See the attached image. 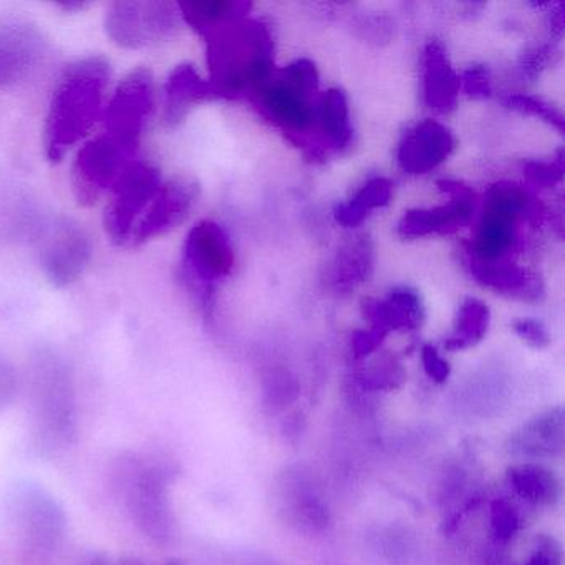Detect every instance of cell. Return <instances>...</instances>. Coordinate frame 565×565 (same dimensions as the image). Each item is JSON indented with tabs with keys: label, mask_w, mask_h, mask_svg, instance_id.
Wrapping results in <instances>:
<instances>
[{
	"label": "cell",
	"mask_w": 565,
	"mask_h": 565,
	"mask_svg": "<svg viewBox=\"0 0 565 565\" xmlns=\"http://www.w3.org/2000/svg\"><path fill=\"white\" fill-rule=\"evenodd\" d=\"M163 177L160 170L147 161L131 160L118 177L108 194L104 224L111 243L128 246L135 224L143 216L160 188Z\"/></svg>",
	"instance_id": "obj_8"
},
{
	"label": "cell",
	"mask_w": 565,
	"mask_h": 565,
	"mask_svg": "<svg viewBox=\"0 0 565 565\" xmlns=\"http://www.w3.org/2000/svg\"><path fill=\"white\" fill-rule=\"evenodd\" d=\"M32 441L41 455H54L77 436V393L71 366L52 350L32 356Z\"/></svg>",
	"instance_id": "obj_3"
},
{
	"label": "cell",
	"mask_w": 565,
	"mask_h": 565,
	"mask_svg": "<svg viewBox=\"0 0 565 565\" xmlns=\"http://www.w3.org/2000/svg\"><path fill=\"white\" fill-rule=\"evenodd\" d=\"M425 65V102L433 110L448 114L455 110L458 104L459 81L456 72L449 64L445 49L438 42H429L423 55Z\"/></svg>",
	"instance_id": "obj_20"
},
{
	"label": "cell",
	"mask_w": 565,
	"mask_h": 565,
	"mask_svg": "<svg viewBox=\"0 0 565 565\" xmlns=\"http://www.w3.org/2000/svg\"><path fill=\"white\" fill-rule=\"evenodd\" d=\"M422 359L423 366H425L426 373H428L429 379L435 380V382L441 383L445 382L449 376V365L448 362L439 356L438 350L431 345H425L422 350Z\"/></svg>",
	"instance_id": "obj_36"
},
{
	"label": "cell",
	"mask_w": 565,
	"mask_h": 565,
	"mask_svg": "<svg viewBox=\"0 0 565 565\" xmlns=\"http://www.w3.org/2000/svg\"><path fill=\"white\" fill-rule=\"evenodd\" d=\"M455 150V137L445 125L425 120L406 134L398 148L399 168L409 174L435 170Z\"/></svg>",
	"instance_id": "obj_16"
},
{
	"label": "cell",
	"mask_w": 565,
	"mask_h": 565,
	"mask_svg": "<svg viewBox=\"0 0 565 565\" xmlns=\"http://www.w3.org/2000/svg\"><path fill=\"white\" fill-rule=\"evenodd\" d=\"M47 51V41L29 22H0V90L28 81Z\"/></svg>",
	"instance_id": "obj_13"
},
{
	"label": "cell",
	"mask_w": 565,
	"mask_h": 565,
	"mask_svg": "<svg viewBox=\"0 0 565 565\" xmlns=\"http://www.w3.org/2000/svg\"><path fill=\"white\" fill-rule=\"evenodd\" d=\"M390 198H392V183L386 178H375L366 183L350 203L340 204L337 207V223L345 227L359 226L370 211L386 206Z\"/></svg>",
	"instance_id": "obj_24"
},
{
	"label": "cell",
	"mask_w": 565,
	"mask_h": 565,
	"mask_svg": "<svg viewBox=\"0 0 565 565\" xmlns=\"http://www.w3.org/2000/svg\"><path fill=\"white\" fill-rule=\"evenodd\" d=\"M527 211H531L527 193L518 184L498 183L489 188L476 243L469 253L486 263L508 259L509 250L514 247L519 217Z\"/></svg>",
	"instance_id": "obj_10"
},
{
	"label": "cell",
	"mask_w": 565,
	"mask_h": 565,
	"mask_svg": "<svg viewBox=\"0 0 565 565\" xmlns=\"http://www.w3.org/2000/svg\"><path fill=\"white\" fill-rule=\"evenodd\" d=\"M514 330L524 342L535 347V349H542V347L548 345V342H551L547 330L537 320H519V322L514 323Z\"/></svg>",
	"instance_id": "obj_35"
},
{
	"label": "cell",
	"mask_w": 565,
	"mask_h": 565,
	"mask_svg": "<svg viewBox=\"0 0 565 565\" xmlns=\"http://www.w3.org/2000/svg\"><path fill=\"white\" fill-rule=\"evenodd\" d=\"M92 256L94 244L85 227L74 221H62L42 247L41 266L52 286L65 289L84 276Z\"/></svg>",
	"instance_id": "obj_12"
},
{
	"label": "cell",
	"mask_w": 565,
	"mask_h": 565,
	"mask_svg": "<svg viewBox=\"0 0 565 565\" xmlns=\"http://www.w3.org/2000/svg\"><path fill=\"white\" fill-rule=\"evenodd\" d=\"M173 466L148 455L121 456L114 469V484L121 504L138 531L153 544L170 541L173 514L170 484Z\"/></svg>",
	"instance_id": "obj_4"
},
{
	"label": "cell",
	"mask_w": 565,
	"mask_h": 565,
	"mask_svg": "<svg viewBox=\"0 0 565 565\" xmlns=\"http://www.w3.org/2000/svg\"><path fill=\"white\" fill-rule=\"evenodd\" d=\"M61 8L67 12H78L87 9L88 4H85V2H65V4H61Z\"/></svg>",
	"instance_id": "obj_40"
},
{
	"label": "cell",
	"mask_w": 565,
	"mask_h": 565,
	"mask_svg": "<svg viewBox=\"0 0 565 565\" xmlns=\"http://www.w3.org/2000/svg\"><path fill=\"white\" fill-rule=\"evenodd\" d=\"M508 105L512 110L541 117L542 120L548 121L558 130H564V117H562L561 111L555 110L552 105L537 100V98L527 97V95H512V97L508 98Z\"/></svg>",
	"instance_id": "obj_30"
},
{
	"label": "cell",
	"mask_w": 565,
	"mask_h": 565,
	"mask_svg": "<svg viewBox=\"0 0 565 565\" xmlns=\"http://www.w3.org/2000/svg\"><path fill=\"white\" fill-rule=\"evenodd\" d=\"M19 375L15 366L0 353V412L8 409L18 398Z\"/></svg>",
	"instance_id": "obj_31"
},
{
	"label": "cell",
	"mask_w": 565,
	"mask_h": 565,
	"mask_svg": "<svg viewBox=\"0 0 565 565\" xmlns=\"http://www.w3.org/2000/svg\"><path fill=\"white\" fill-rule=\"evenodd\" d=\"M564 443V415L561 409H551L529 422L522 431L512 438L514 452L525 456H552L561 451Z\"/></svg>",
	"instance_id": "obj_21"
},
{
	"label": "cell",
	"mask_w": 565,
	"mask_h": 565,
	"mask_svg": "<svg viewBox=\"0 0 565 565\" xmlns=\"http://www.w3.org/2000/svg\"><path fill=\"white\" fill-rule=\"evenodd\" d=\"M509 479L522 498L535 504H552L558 498L557 479L541 466L524 465L512 468Z\"/></svg>",
	"instance_id": "obj_25"
},
{
	"label": "cell",
	"mask_w": 565,
	"mask_h": 565,
	"mask_svg": "<svg viewBox=\"0 0 565 565\" xmlns=\"http://www.w3.org/2000/svg\"><path fill=\"white\" fill-rule=\"evenodd\" d=\"M196 198V184L190 181L173 180L163 183L143 216L135 224L127 247H138L157 237L167 236L190 216Z\"/></svg>",
	"instance_id": "obj_14"
},
{
	"label": "cell",
	"mask_w": 565,
	"mask_h": 565,
	"mask_svg": "<svg viewBox=\"0 0 565 565\" xmlns=\"http://www.w3.org/2000/svg\"><path fill=\"white\" fill-rule=\"evenodd\" d=\"M117 565H150V564H147V562L141 561V558H138V557H124V558H120V562H118Z\"/></svg>",
	"instance_id": "obj_41"
},
{
	"label": "cell",
	"mask_w": 565,
	"mask_h": 565,
	"mask_svg": "<svg viewBox=\"0 0 565 565\" xmlns=\"http://www.w3.org/2000/svg\"><path fill=\"white\" fill-rule=\"evenodd\" d=\"M154 111V78L147 68L131 71L118 85L105 110V135L134 158Z\"/></svg>",
	"instance_id": "obj_7"
},
{
	"label": "cell",
	"mask_w": 565,
	"mask_h": 565,
	"mask_svg": "<svg viewBox=\"0 0 565 565\" xmlns=\"http://www.w3.org/2000/svg\"><path fill=\"white\" fill-rule=\"evenodd\" d=\"M558 562H561V552L544 547L535 552L527 565H558Z\"/></svg>",
	"instance_id": "obj_38"
},
{
	"label": "cell",
	"mask_w": 565,
	"mask_h": 565,
	"mask_svg": "<svg viewBox=\"0 0 565 565\" xmlns=\"http://www.w3.org/2000/svg\"><path fill=\"white\" fill-rule=\"evenodd\" d=\"M466 253H468L469 270L482 286L491 287L499 292L515 294V296L521 294L524 299H531L532 294L539 292L535 277H529L524 269L514 266L508 259L486 263V260L476 259L469 250Z\"/></svg>",
	"instance_id": "obj_22"
},
{
	"label": "cell",
	"mask_w": 565,
	"mask_h": 565,
	"mask_svg": "<svg viewBox=\"0 0 565 565\" xmlns=\"http://www.w3.org/2000/svg\"><path fill=\"white\" fill-rule=\"evenodd\" d=\"M233 266L234 250L226 231L213 221L198 223L184 244L183 279L204 309L213 303L217 280L230 276Z\"/></svg>",
	"instance_id": "obj_9"
},
{
	"label": "cell",
	"mask_w": 565,
	"mask_h": 565,
	"mask_svg": "<svg viewBox=\"0 0 565 565\" xmlns=\"http://www.w3.org/2000/svg\"><path fill=\"white\" fill-rule=\"evenodd\" d=\"M439 188L451 196L445 206L408 211L398 224L399 236L423 237L431 233L451 234L466 226L475 213V193L452 181H439Z\"/></svg>",
	"instance_id": "obj_15"
},
{
	"label": "cell",
	"mask_w": 565,
	"mask_h": 565,
	"mask_svg": "<svg viewBox=\"0 0 565 565\" xmlns=\"http://www.w3.org/2000/svg\"><path fill=\"white\" fill-rule=\"evenodd\" d=\"M78 565H111L110 558L107 557V555L104 554H94L90 555V557L85 558V561H82Z\"/></svg>",
	"instance_id": "obj_39"
},
{
	"label": "cell",
	"mask_w": 565,
	"mask_h": 565,
	"mask_svg": "<svg viewBox=\"0 0 565 565\" xmlns=\"http://www.w3.org/2000/svg\"><path fill=\"white\" fill-rule=\"evenodd\" d=\"M6 509L29 564L47 565L67 535V514L58 499L34 482H18L9 491Z\"/></svg>",
	"instance_id": "obj_5"
},
{
	"label": "cell",
	"mask_w": 565,
	"mask_h": 565,
	"mask_svg": "<svg viewBox=\"0 0 565 565\" xmlns=\"http://www.w3.org/2000/svg\"><path fill=\"white\" fill-rule=\"evenodd\" d=\"M284 82L294 90L299 92L303 97L310 98L317 92L319 87V72H317L316 65L307 58H300V61L290 64L286 71L282 72Z\"/></svg>",
	"instance_id": "obj_29"
},
{
	"label": "cell",
	"mask_w": 565,
	"mask_h": 565,
	"mask_svg": "<svg viewBox=\"0 0 565 565\" xmlns=\"http://www.w3.org/2000/svg\"><path fill=\"white\" fill-rule=\"evenodd\" d=\"M214 97L217 94L213 85L201 78L193 65H178L163 88V124L168 128L178 127L194 105Z\"/></svg>",
	"instance_id": "obj_17"
},
{
	"label": "cell",
	"mask_w": 565,
	"mask_h": 565,
	"mask_svg": "<svg viewBox=\"0 0 565 565\" xmlns=\"http://www.w3.org/2000/svg\"><path fill=\"white\" fill-rule=\"evenodd\" d=\"M264 110L277 124L287 130L306 131L312 127L317 114L310 105V98L303 97L299 92L286 84L282 78L267 81L259 90Z\"/></svg>",
	"instance_id": "obj_18"
},
{
	"label": "cell",
	"mask_w": 565,
	"mask_h": 565,
	"mask_svg": "<svg viewBox=\"0 0 565 565\" xmlns=\"http://www.w3.org/2000/svg\"><path fill=\"white\" fill-rule=\"evenodd\" d=\"M181 18L194 29V31L204 34L221 22L231 21V19L246 18L250 4L246 2H181L178 4Z\"/></svg>",
	"instance_id": "obj_23"
},
{
	"label": "cell",
	"mask_w": 565,
	"mask_h": 565,
	"mask_svg": "<svg viewBox=\"0 0 565 565\" xmlns=\"http://www.w3.org/2000/svg\"><path fill=\"white\" fill-rule=\"evenodd\" d=\"M319 120L333 147H345L352 137L350 131L349 102L339 88H330L320 104Z\"/></svg>",
	"instance_id": "obj_27"
},
{
	"label": "cell",
	"mask_w": 565,
	"mask_h": 565,
	"mask_svg": "<svg viewBox=\"0 0 565 565\" xmlns=\"http://www.w3.org/2000/svg\"><path fill=\"white\" fill-rule=\"evenodd\" d=\"M372 269V249L369 241H360L353 244L347 256L340 260L339 270H337V282L340 286H350V284L362 282L365 276H369Z\"/></svg>",
	"instance_id": "obj_28"
},
{
	"label": "cell",
	"mask_w": 565,
	"mask_h": 565,
	"mask_svg": "<svg viewBox=\"0 0 565 565\" xmlns=\"http://www.w3.org/2000/svg\"><path fill=\"white\" fill-rule=\"evenodd\" d=\"M524 177L535 186L551 188L564 177V167H562V161H558V163L531 161L524 167Z\"/></svg>",
	"instance_id": "obj_32"
},
{
	"label": "cell",
	"mask_w": 565,
	"mask_h": 565,
	"mask_svg": "<svg viewBox=\"0 0 565 565\" xmlns=\"http://www.w3.org/2000/svg\"><path fill=\"white\" fill-rule=\"evenodd\" d=\"M492 525L501 539H509L518 527V515L508 502H494L492 505Z\"/></svg>",
	"instance_id": "obj_33"
},
{
	"label": "cell",
	"mask_w": 565,
	"mask_h": 565,
	"mask_svg": "<svg viewBox=\"0 0 565 565\" xmlns=\"http://www.w3.org/2000/svg\"><path fill=\"white\" fill-rule=\"evenodd\" d=\"M363 317L372 329L413 330L425 319L418 294L409 289H396L385 300L366 299L362 306Z\"/></svg>",
	"instance_id": "obj_19"
},
{
	"label": "cell",
	"mask_w": 565,
	"mask_h": 565,
	"mask_svg": "<svg viewBox=\"0 0 565 565\" xmlns=\"http://www.w3.org/2000/svg\"><path fill=\"white\" fill-rule=\"evenodd\" d=\"M211 82L217 95L259 90L270 78V41L259 22L231 19L204 32Z\"/></svg>",
	"instance_id": "obj_2"
},
{
	"label": "cell",
	"mask_w": 565,
	"mask_h": 565,
	"mask_svg": "<svg viewBox=\"0 0 565 565\" xmlns=\"http://www.w3.org/2000/svg\"><path fill=\"white\" fill-rule=\"evenodd\" d=\"M130 161L131 157L107 135L85 143L72 164V191L77 203L95 206L114 188Z\"/></svg>",
	"instance_id": "obj_11"
},
{
	"label": "cell",
	"mask_w": 565,
	"mask_h": 565,
	"mask_svg": "<svg viewBox=\"0 0 565 565\" xmlns=\"http://www.w3.org/2000/svg\"><path fill=\"white\" fill-rule=\"evenodd\" d=\"M110 78V64L100 55L67 65L55 85L45 118V153L52 163L64 160L100 120Z\"/></svg>",
	"instance_id": "obj_1"
},
{
	"label": "cell",
	"mask_w": 565,
	"mask_h": 565,
	"mask_svg": "<svg viewBox=\"0 0 565 565\" xmlns=\"http://www.w3.org/2000/svg\"><path fill=\"white\" fill-rule=\"evenodd\" d=\"M386 333L388 332H385V330L382 329H372L369 330V332H366V330H360V332H356L355 335H353V353H355L359 359L360 356L370 355V353H372L373 350L383 342Z\"/></svg>",
	"instance_id": "obj_37"
},
{
	"label": "cell",
	"mask_w": 565,
	"mask_h": 565,
	"mask_svg": "<svg viewBox=\"0 0 565 565\" xmlns=\"http://www.w3.org/2000/svg\"><path fill=\"white\" fill-rule=\"evenodd\" d=\"M489 326V309L481 300L466 299L456 319L455 335L446 342V349L459 350L476 345L486 335Z\"/></svg>",
	"instance_id": "obj_26"
},
{
	"label": "cell",
	"mask_w": 565,
	"mask_h": 565,
	"mask_svg": "<svg viewBox=\"0 0 565 565\" xmlns=\"http://www.w3.org/2000/svg\"><path fill=\"white\" fill-rule=\"evenodd\" d=\"M459 81H461L462 87H465L466 94L469 97L486 98L491 95V82H489V74L486 68H469Z\"/></svg>",
	"instance_id": "obj_34"
},
{
	"label": "cell",
	"mask_w": 565,
	"mask_h": 565,
	"mask_svg": "<svg viewBox=\"0 0 565 565\" xmlns=\"http://www.w3.org/2000/svg\"><path fill=\"white\" fill-rule=\"evenodd\" d=\"M180 9L164 0H118L105 14V31L121 49L153 47L177 34Z\"/></svg>",
	"instance_id": "obj_6"
}]
</instances>
